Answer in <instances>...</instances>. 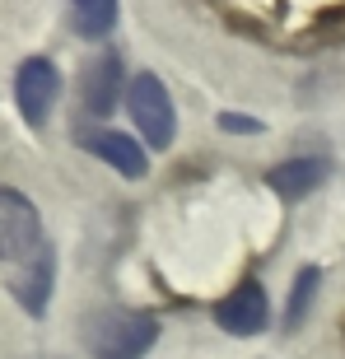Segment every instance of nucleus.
<instances>
[{"label":"nucleus","instance_id":"1","mask_svg":"<svg viewBox=\"0 0 345 359\" xmlns=\"http://www.w3.org/2000/svg\"><path fill=\"white\" fill-rule=\"evenodd\" d=\"M80 341L93 359H145L159 341V318L140 308H93L80 327Z\"/></svg>","mask_w":345,"mask_h":359},{"label":"nucleus","instance_id":"2","mask_svg":"<svg viewBox=\"0 0 345 359\" xmlns=\"http://www.w3.org/2000/svg\"><path fill=\"white\" fill-rule=\"evenodd\" d=\"M126 107H131V121L140 126V135L149 140V149H168L172 135H177V112H172V98L163 89L159 75H135L131 89H126Z\"/></svg>","mask_w":345,"mask_h":359},{"label":"nucleus","instance_id":"3","mask_svg":"<svg viewBox=\"0 0 345 359\" xmlns=\"http://www.w3.org/2000/svg\"><path fill=\"white\" fill-rule=\"evenodd\" d=\"M42 252V219L38 205L14 191V187H0V262H24V257Z\"/></svg>","mask_w":345,"mask_h":359},{"label":"nucleus","instance_id":"4","mask_svg":"<svg viewBox=\"0 0 345 359\" xmlns=\"http://www.w3.org/2000/svg\"><path fill=\"white\" fill-rule=\"evenodd\" d=\"M56 93H61V70L47 56H28L19 66V75H14V103H19L28 126H47V117L56 107Z\"/></svg>","mask_w":345,"mask_h":359},{"label":"nucleus","instance_id":"5","mask_svg":"<svg viewBox=\"0 0 345 359\" xmlns=\"http://www.w3.org/2000/svg\"><path fill=\"white\" fill-rule=\"evenodd\" d=\"M215 322H219L229 336H257V332H266V322H271V304H266L262 280H243L238 290L215 308Z\"/></svg>","mask_w":345,"mask_h":359},{"label":"nucleus","instance_id":"6","mask_svg":"<svg viewBox=\"0 0 345 359\" xmlns=\"http://www.w3.org/2000/svg\"><path fill=\"white\" fill-rule=\"evenodd\" d=\"M117 98H121V61L117 52H98L80 75V103L93 117H107L117 107Z\"/></svg>","mask_w":345,"mask_h":359},{"label":"nucleus","instance_id":"7","mask_svg":"<svg viewBox=\"0 0 345 359\" xmlns=\"http://www.w3.org/2000/svg\"><path fill=\"white\" fill-rule=\"evenodd\" d=\"M80 149H89V154H98L103 163H112L121 177H145V149L135 145L131 135L112 131V126L84 131V135H80Z\"/></svg>","mask_w":345,"mask_h":359},{"label":"nucleus","instance_id":"8","mask_svg":"<svg viewBox=\"0 0 345 359\" xmlns=\"http://www.w3.org/2000/svg\"><path fill=\"white\" fill-rule=\"evenodd\" d=\"M327 177H332V163L318 159V154H308V159H285V163H276V168L266 173V187H271L276 196H285V201H304L308 191H318Z\"/></svg>","mask_w":345,"mask_h":359},{"label":"nucleus","instance_id":"9","mask_svg":"<svg viewBox=\"0 0 345 359\" xmlns=\"http://www.w3.org/2000/svg\"><path fill=\"white\" fill-rule=\"evenodd\" d=\"M70 19H75L80 38L98 42L117 28V0H70Z\"/></svg>","mask_w":345,"mask_h":359},{"label":"nucleus","instance_id":"10","mask_svg":"<svg viewBox=\"0 0 345 359\" xmlns=\"http://www.w3.org/2000/svg\"><path fill=\"white\" fill-rule=\"evenodd\" d=\"M14 294L24 299V308L33 313V318H42V308H47V294H52V252H47V248L33 257V266L24 271V280H19V285H14Z\"/></svg>","mask_w":345,"mask_h":359},{"label":"nucleus","instance_id":"11","mask_svg":"<svg viewBox=\"0 0 345 359\" xmlns=\"http://www.w3.org/2000/svg\"><path fill=\"white\" fill-rule=\"evenodd\" d=\"M313 294H318V266L299 271V280H294L290 313H285V332H294V327H299V322L308 318V308H313Z\"/></svg>","mask_w":345,"mask_h":359},{"label":"nucleus","instance_id":"12","mask_svg":"<svg viewBox=\"0 0 345 359\" xmlns=\"http://www.w3.org/2000/svg\"><path fill=\"white\" fill-rule=\"evenodd\" d=\"M219 126H224V131H238V135H252V131H262V121L243 117V112H219Z\"/></svg>","mask_w":345,"mask_h":359}]
</instances>
